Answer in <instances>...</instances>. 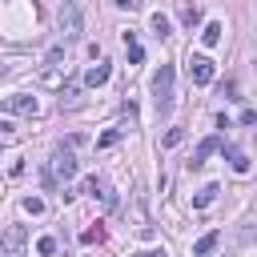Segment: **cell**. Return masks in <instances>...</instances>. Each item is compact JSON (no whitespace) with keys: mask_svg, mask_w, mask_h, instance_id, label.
<instances>
[{"mask_svg":"<svg viewBox=\"0 0 257 257\" xmlns=\"http://www.w3.org/2000/svg\"><path fill=\"white\" fill-rule=\"evenodd\" d=\"M76 92H80L76 84H68V88H60V104H76Z\"/></svg>","mask_w":257,"mask_h":257,"instance_id":"cell-22","label":"cell"},{"mask_svg":"<svg viewBox=\"0 0 257 257\" xmlns=\"http://www.w3.org/2000/svg\"><path fill=\"white\" fill-rule=\"evenodd\" d=\"M213 76H217V68H213V60H209V56H201V52H197V56H189V80H193V84H209Z\"/></svg>","mask_w":257,"mask_h":257,"instance_id":"cell-5","label":"cell"},{"mask_svg":"<svg viewBox=\"0 0 257 257\" xmlns=\"http://www.w3.org/2000/svg\"><path fill=\"white\" fill-rule=\"evenodd\" d=\"M0 112H12V116H36V112H40V100L28 96V92H16V96H4V100H0Z\"/></svg>","mask_w":257,"mask_h":257,"instance_id":"cell-3","label":"cell"},{"mask_svg":"<svg viewBox=\"0 0 257 257\" xmlns=\"http://www.w3.org/2000/svg\"><path fill=\"white\" fill-rule=\"evenodd\" d=\"M173 80H177L173 64H161V72L153 76V104H157V112H161V116L173 108Z\"/></svg>","mask_w":257,"mask_h":257,"instance_id":"cell-1","label":"cell"},{"mask_svg":"<svg viewBox=\"0 0 257 257\" xmlns=\"http://www.w3.org/2000/svg\"><path fill=\"white\" fill-rule=\"evenodd\" d=\"M108 76H112V68H108V64H92V68L84 72V84H88V88H96V84H104Z\"/></svg>","mask_w":257,"mask_h":257,"instance_id":"cell-9","label":"cell"},{"mask_svg":"<svg viewBox=\"0 0 257 257\" xmlns=\"http://www.w3.org/2000/svg\"><path fill=\"white\" fill-rule=\"evenodd\" d=\"M177 16H181L185 28H193V24L201 20V4H197V0H177Z\"/></svg>","mask_w":257,"mask_h":257,"instance_id":"cell-8","label":"cell"},{"mask_svg":"<svg viewBox=\"0 0 257 257\" xmlns=\"http://www.w3.org/2000/svg\"><path fill=\"white\" fill-rule=\"evenodd\" d=\"M80 189H84V193H100V181H96V177H84V185H80Z\"/></svg>","mask_w":257,"mask_h":257,"instance_id":"cell-23","label":"cell"},{"mask_svg":"<svg viewBox=\"0 0 257 257\" xmlns=\"http://www.w3.org/2000/svg\"><path fill=\"white\" fill-rule=\"evenodd\" d=\"M60 32H64V40L80 36V8H76L72 0H64V4H60Z\"/></svg>","mask_w":257,"mask_h":257,"instance_id":"cell-4","label":"cell"},{"mask_svg":"<svg viewBox=\"0 0 257 257\" xmlns=\"http://www.w3.org/2000/svg\"><path fill=\"white\" fill-rule=\"evenodd\" d=\"M60 60H64V44H52L48 56H44V64H48V68H60Z\"/></svg>","mask_w":257,"mask_h":257,"instance_id":"cell-17","label":"cell"},{"mask_svg":"<svg viewBox=\"0 0 257 257\" xmlns=\"http://www.w3.org/2000/svg\"><path fill=\"white\" fill-rule=\"evenodd\" d=\"M225 100H237V80H225Z\"/></svg>","mask_w":257,"mask_h":257,"instance_id":"cell-24","label":"cell"},{"mask_svg":"<svg viewBox=\"0 0 257 257\" xmlns=\"http://www.w3.org/2000/svg\"><path fill=\"white\" fill-rule=\"evenodd\" d=\"M169 28H173V24H169V16H161V12H157V16H153V36H157V40H165V36H169Z\"/></svg>","mask_w":257,"mask_h":257,"instance_id":"cell-15","label":"cell"},{"mask_svg":"<svg viewBox=\"0 0 257 257\" xmlns=\"http://www.w3.org/2000/svg\"><path fill=\"white\" fill-rule=\"evenodd\" d=\"M48 177H52V181H72V177H76V157H72V149H56V153H52Z\"/></svg>","mask_w":257,"mask_h":257,"instance_id":"cell-2","label":"cell"},{"mask_svg":"<svg viewBox=\"0 0 257 257\" xmlns=\"http://www.w3.org/2000/svg\"><path fill=\"white\" fill-rule=\"evenodd\" d=\"M124 133H128V128H108V133H104V137L96 141V149H112V145H116V141H120Z\"/></svg>","mask_w":257,"mask_h":257,"instance_id":"cell-16","label":"cell"},{"mask_svg":"<svg viewBox=\"0 0 257 257\" xmlns=\"http://www.w3.org/2000/svg\"><path fill=\"white\" fill-rule=\"evenodd\" d=\"M217 241H221V233H217V229H213V233H205V237L193 245V257H209V253L217 249Z\"/></svg>","mask_w":257,"mask_h":257,"instance_id":"cell-10","label":"cell"},{"mask_svg":"<svg viewBox=\"0 0 257 257\" xmlns=\"http://www.w3.org/2000/svg\"><path fill=\"white\" fill-rule=\"evenodd\" d=\"M24 213L40 217V213H44V201H40V197H24Z\"/></svg>","mask_w":257,"mask_h":257,"instance_id":"cell-20","label":"cell"},{"mask_svg":"<svg viewBox=\"0 0 257 257\" xmlns=\"http://www.w3.org/2000/svg\"><path fill=\"white\" fill-rule=\"evenodd\" d=\"M225 157H229V165H233V173H249V157L237 149V145H229L225 149Z\"/></svg>","mask_w":257,"mask_h":257,"instance_id":"cell-11","label":"cell"},{"mask_svg":"<svg viewBox=\"0 0 257 257\" xmlns=\"http://www.w3.org/2000/svg\"><path fill=\"white\" fill-rule=\"evenodd\" d=\"M181 141H185V128H169V133H165V141H161V145H165V149H177V145H181Z\"/></svg>","mask_w":257,"mask_h":257,"instance_id":"cell-19","label":"cell"},{"mask_svg":"<svg viewBox=\"0 0 257 257\" xmlns=\"http://www.w3.org/2000/svg\"><path fill=\"white\" fill-rule=\"evenodd\" d=\"M213 197H217V185H205V189L193 197V209H205V205H213Z\"/></svg>","mask_w":257,"mask_h":257,"instance_id":"cell-14","label":"cell"},{"mask_svg":"<svg viewBox=\"0 0 257 257\" xmlns=\"http://www.w3.org/2000/svg\"><path fill=\"white\" fill-rule=\"evenodd\" d=\"M221 32H225V28H221V24H217V20H209V24H205V28H201V40H205V44H209V48H213V44H221Z\"/></svg>","mask_w":257,"mask_h":257,"instance_id":"cell-12","label":"cell"},{"mask_svg":"<svg viewBox=\"0 0 257 257\" xmlns=\"http://www.w3.org/2000/svg\"><path fill=\"white\" fill-rule=\"evenodd\" d=\"M141 257H169L165 249H149V253H141Z\"/></svg>","mask_w":257,"mask_h":257,"instance_id":"cell-26","label":"cell"},{"mask_svg":"<svg viewBox=\"0 0 257 257\" xmlns=\"http://www.w3.org/2000/svg\"><path fill=\"white\" fill-rule=\"evenodd\" d=\"M124 48H128V64H141L145 60V48L133 40V32H124Z\"/></svg>","mask_w":257,"mask_h":257,"instance_id":"cell-13","label":"cell"},{"mask_svg":"<svg viewBox=\"0 0 257 257\" xmlns=\"http://www.w3.org/2000/svg\"><path fill=\"white\" fill-rule=\"evenodd\" d=\"M36 253H40V257H52V253H56V241H52V237H40V241H36Z\"/></svg>","mask_w":257,"mask_h":257,"instance_id":"cell-21","label":"cell"},{"mask_svg":"<svg viewBox=\"0 0 257 257\" xmlns=\"http://www.w3.org/2000/svg\"><path fill=\"white\" fill-rule=\"evenodd\" d=\"M80 241H84V245H96V241H104V225H92V229H84V233H80Z\"/></svg>","mask_w":257,"mask_h":257,"instance_id":"cell-18","label":"cell"},{"mask_svg":"<svg viewBox=\"0 0 257 257\" xmlns=\"http://www.w3.org/2000/svg\"><path fill=\"white\" fill-rule=\"evenodd\" d=\"M112 4H116V8H128V12H137V8H141V0H112Z\"/></svg>","mask_w":257,"mask_h":257,"instance_id":"cell-25","label":"cell"},{"mask_svg":"<svg viewBox=\"0 0 257 257\" xmlns=\"http://www.w3.org/2000/svg\"><path fill=\"white\" fill-rule=\"evenodd\" d=\"M24 241H28V229H24V225H8L4 237H0V249H4V253H16Z\"/></svg>","mask_w":257,"mask_h":257,"instance_id":"cell-6","label":"cell"},{"mask_svg":"<svg viewBox=\"0 0 257 257\" xmlns=\"http://www.w3.org/2000/svg\"><path fill=\"white\" fill-rule=\"evenodd\" d=\"M217 149H221V141H217V137H205V141L197 145V153H193V161H189V165H193V169H201V165H205Z\"/></svg>","mask_w":257,"mask_h":257,"instance_id":"cell-7","label":"cell"}]
</instances>
